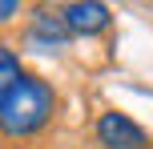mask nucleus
<instances>
[{
  "label": "nucleus",
  "mask_w": 153,
  "mask_h": 149,
  "mask_svg": "<svg viewBox=\"0 0 153 149\" xmlns=\"http://www.w3.org/2000/svg\"><path fill=\"white\" fill-rule=\"evenodd\" d=\"M61 16H65L69 36H101V32L113 28V8H109V4H97V0H76V4H65Z\"/></svg>",
  "instance_id": "4"
},
{
  "label": "nucleus",
  "mask_w": 153,
  "mask_h": 149,
  "mask_svg": "<svg viewBox=\"0 0 153 149\" xmlns=\"http://www.w3.org/2000/svg\"><path fill=\"white\" fill-rule=\"evenodd\" d=\"M16 16H20V4H16V0H0V24L16 20Z\"/></svg>",
  "instance_id": "6"
},
{
  "label": "nucleus",
  "mask_w": 153,
  "mask_h": 149,
  "mask_svg": "<svg viewBox=\"0 0 153 149\" xmlns=\"http://www.w3.org/2000/svg\"><path fill=\"white\" fill-rule=\"evenodd\" d=\"M93 137H97L101 149H153V137L145 125L129 117L121 109H105L97 121H93Z\"/></svg>",
  "instance_id": "2"
},
{
  "label": "nucleus",
  "mask_w": 153,
  "mask_h": 149,
  "mask_svg": "<svg viewBox=\"0 0 153 149\" xmlns=\"http://www.w3.org/2000/svg\"><path fill=\"white\" fill-rule=\"evenodd\" d=\"M20 77H24V64H20V56H16L8 44H0V97H4V93H8V89H12Z\"/></svg>",
  "instance_id": "5"
},
{
  "label": "nucleus",
  "mask_w": 153,
  "mask_h": 149,
  "mask_svg": "<svg viewBox=\"0 0 153 149\" xmlns=\"http://www.w3.org/2000/svg\"><path fill=\"white\" fill-rule=\"evenodd\" d=\"M24 44L36 53H56L69 44V28H65L61 8H32L28 24H24Z\"/></svg>",
  "instance_id": "3"
},
{
  "label": "nucleus",
  "mask_w": 153,
  "mask_h": 149,
  "mask_svg": "<svg viewBox=\"0 0 153 149\" xmlns=\"http://www.w3.org/2000/svg\"><path fill=\"white\" fill-rule=\"evenodd\" d=\"M56 113V93L45 77L24 69V77L0 97V137L8 141H24V137H36L40 129L53 121Z\"/></svg>",
  "instance_id": "1"
}]
</instances>
